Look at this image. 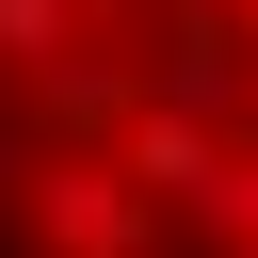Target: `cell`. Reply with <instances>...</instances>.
Returning a JSON list of instances; mask_svg holds the SVG:
<instances>
[{
  "label": "cell",
  "mask_w": 258,
  "mask_h": 258,
  "mask_svg": "<svg viewBox=\"0 0 258 258\" xmlns=\"http://www.w3.org/2000/svg\"><path fill=\"white\" fill-rule=\"evenodd\" d=\"M97 145H113V161H129V177H145L161 210H177V194H194V177L226 161V129H210V113H177V97H129V113L97 129Z\"/></svg>",
  "instance_id": "7a4b0ae2"
},
{
  "label": "cell",
  "mask_w": 258,
  "mask_h": 258,
  "mask_svg": "<svg viewBox=\"0 0 258 258\" xmlns=\"http://www.w3.org/2000/svg\"><path fill=\"white\" fill-rule=\"evenodd\" d=\"M16 210H32V258H145V242H161V194H145L113 145H81V161L48 145Z\"/></svg>",
  "instance_id": "6da1fadb"
},
{
  "label": "cell",
  "mask_w": 258,
  "mask_h": 258,
  "mask_svg": "<svg viewBox=\"0 0 258 258\" xmlns=\"http://www.w3.org/2000/svg\"><path fill=\"white\" fill-rule=\"evenodd\" d=\"M32 161H48V129H32V113H0V210L32 194Z\"/></svg>",
  "instance_id": "52a82bcc"
},
{
  "label": "cell",
  "mask_w": 258,
  "mask_h": 258,
  "mask_svg": "<svg viewBox=\"0 0 258 258\" xmlns=\"http://www.w3.org/2000/svg\"><path fill=\"white\" fill-rule=\"evenodd\" d=\"M81 32H97V0H0V64H16V81H32L48 48H81Z\"/></svg>",
  "instance_id": "8992f818"
},
{
  "label": "cell",
  "mask_w": 258,
  "mask_h": 258,
  "mask_svg": "<svg viewBox=\"0 0 258 258\" xmlns=\"http://www.w3.org/2000/svg\"><path fill=\"white\" fill-rule=\"evenodd\" d=\"M145 97H177V113H210V129H258V64H242L226 32H194V48H161V64H145Z\"/></svg>",
  "instance_id": "277c9868"
},
{
  "label": "cell",
  "mask_w": 258,
  "mask_h": 258,
  "mask_svg": "<svg viewBox=\"0 0 258 258\" xmlns=\"http://www.w3.org/2000/svg\"><path fill=\"white\" fill-rule=\"evenodd\" d=\"M129 97H145V64H97V48H48V64H32V129H48V145H97Z\"/></svg>",
  "instance_id": "3957f363"
},
{
  "label": "cell",
  "mask_w": 258,
  "mask_h": 258,
  "mask_svg": "<svg viewBox=\"0 0 258 258\" xmlns=\"http://www.w3.org/2000/svg\"><path fill=\"white\" fill-rule=\"evenodd\" d=\"M242 32H258V0H242Z\"/></svg>",
  "instance_id": "ba28073f"
},
{
  "label": "cell",
  "mask_w": 258,
  "mask_h": 258,
  "mask_svg": "<svg viewBox=\"0 0 258 258\" xmlns=\"http://www.w3.org/2000/svg\"><path fill=\"white\" fill-rule=\"evenodd\" d=\"M177 210H194V226H210L226 258H258V129H226V161H210V177H194Z\"/></svg>",
  "instance_id": "5b68a950"
}]
</instances>
